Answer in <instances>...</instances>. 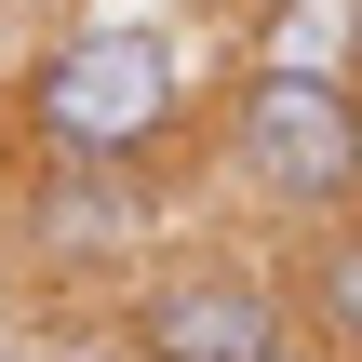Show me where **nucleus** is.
Returning a JSON list of instances; mask_svg holds the SVG:
<instances>
[{
	"instance_id": "f257e3e1",
	"label": "nucleus",
	"mask_w": 362,
	"mask_h": 362,
	"mask_svg": "<svg viewBox=\"0 0 362 362\" xmlns=\"http://www.w3.org/2000/svg\"><path fill=\"white\" fill-rule=\"evenodd\" d=\"M0 107L27 175H148L188 134V40L161 13H67L27 40Z\"/></svg>"
},
{
	"instance_id": "f03ea898",
	"label": "nucleus",
	"mask_w": 362,
	"mask_h": 362,
	"mask_svg": "<svg viewBox=\"0 0 362 362\" xmlns=\"http://www.w3.org/2000/svg\"><path fill=\"white\" fill-rule=\"evenodd\" d=\"M202 134H215V188L255 202L282 242L362 215V54H255Z\"/></svg>"
},
{
	"instance_id": "7ed1b4c3",
	"label": "nucleus",
	"mask_w": 362,
	"mask_h": 362,
	"mask_svg": "<svg viewBox=\"0 0 362 362\" xmlns=\"http://www.w3.org/2000/svg\"><path fill=\"white\" fill-rule=\"evenodd\" d=\"M282 336H296V269L282 255H242V242L161 255L121 296V349H148V362H269Z\"/></svg>"
},
{
	"instance_id": "20e7f679",
	"label": "nucleus",
	"mask_w": 362,
	"mask_h": 362,
	"mask_svg": "<svg viewBox=\"0 0 362 362\" xmlns=\"http://www.w3.org/2000/svg\"><path fill=\"white\" fill-rule=\"evenodd\" d=\"M148 242H161L148 175H27V202H13V255L54 282H134V269H161Z\"/></svg>"
},
{
	"instance_id": "39448f33",
	"label": "nucleus",
	"mask_w": 362,
	"mask_h": 362,
	"mask_svg": "<svg viewBox=\"0 0 362 362\" xmlns=\"http://www.w3.org/2000/svg\"><path fill=\"white\" fill-rule=\"evenodd\" d=\"M282 269H296V322H309L336 362H362V215L309 228V242H282Z\"/></svg>"
},
{
	"instance_id": "423d86ee",
	"label": "nucleus",
	"mask_w": 362,
	"mask_h": 362,
	"mask_svg": "<svg viewBox=\"0 0 362 362\" xmlns=\"http://www.w3.org/2000/svg\"><path fill=\"white\" fill-rule=\"evenodd\" d=\"M269 362H336V349H322V336H309V322H296V336H282V349H269Z\"/></svg>"
},
{
	"instance_id": "0eeeda50",
	"label": "nucleus",
	"mask_w": 362,
	"mask_h": 362,
	"mask_svg": "<svg viewBox=\"0 0 362 362\" xmlns=\"http://www.w3.org/2000/svg\"><path fill=\"white\" fill-rule=\"evenodd\" d=\"M0 188H13V107H0Z\"/></svg>"
},
{
	"instance_id": "6e6552de",
	"label": "nucleus",
	"mask_w": 362,
	"mask_h": 362,
	"mask_svg": "<svg viewBox=\"0 0 362 362\" xmlns=\"http://www.w3.org/2000/svg\"><path fill=\"white\" fill-rule=\"evenodd\" d=\"M94 362H148V349H94Z\"/></svg>"
}]
</instances>
